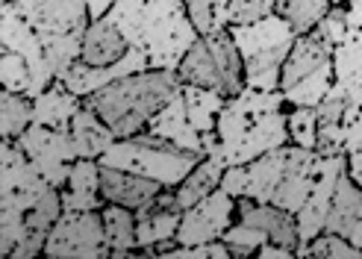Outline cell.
Listing matches in <instances>:
<instances>
[{"label": "cell", "mask_w": 362, "mask_h": 259, "mask_svg": "<svg viewBox=\"0 0 362 259\" xmlns=\"http://www.w3.org/2000/svg\"><path fill=\"white\" fill-rule=\"evenodd\" d=\"M283 91H262L245 86L227 98L215 133L224 147L227 165H247L274 147L288 144V113H283Z\"/></svg>", "instance_id": "obj_1"}, {"label": "cell", "mask_w": 362, "mask_h": 259, "mask_svg": "<svg viewBox=\"0 0 362 259\" xmlns=\"http://www.w3.org/2000/svg\"><path fill=\"white\" fill-rule=\"evenodd\" d=\"M110 18L127 45L148 53L151 68L177 71L189 47L201 39L186 0H115Z\"/></svg>", "instance_id": "obj_2"}, {"label": "cell", "mask_w": 362, "mask_h": 259, "mask_svg": "<svg viewBox=\"0 0 362 259\" xmlns=\"http://www.w3.org/2000/svg\"><path fill=\"white\" fill-rule=\"evenodd\" d=\"M180 86L183 83H180L177 71L148 68V71L127 74V77L103 86L95 95L83 98V103L92 106L112 127V133L118 139H127V136L144 133L151 118L177 95Z\"/></svg>", "instance_id": "obj_3"}, {"label": "cell", "mask_w": 362, "mask_h": 259, "mask_svg": "<svg viewBox=\"0 0 362 259\" xmlns=\"http://www.w3.org/2000/svg\"><path fill=\"white\" fill-rule=\"evenodd\" d=\"M50 189L57 186H50L42 177L18 142L4 139V147H0V253L4 256H12L21 238L24 215Z\"/></svg>", "instance_id": "obj_4"}, {"label": "cell", "mask_w": 362, "mask_h": 259, "mask_svg": "<svg viewBox=\"0 0 362 259\" xmlns=\"http://www.w3.org/2000/svg\"><path fill=\"white\" fill-rule=\"evenodd\" d=\"M230 35L245 59V86L280 91V74L292 53L298 33L283 15H268L253 24H233Z\"/></svg>", "instance_id": "obj_5"}, {"label": "cell", "mask_w": 362, "mask_h": 259, "mask_svg": "<svg viewBox=\"0 0 362 259\" xmlns=\"http://www.w3.org/2000/svg\"><path fill=\"white\" fill-rule=\"evenodd\" d=\"M201 159H204V154L183 151V147H177L174 142L144 130L139 136L115 139L112 147L98 162L110 165V168H124V171H133L141 177H151L165 189H177Z\"/></svg>", "instance_id": "obj_6"}, {"label": "cell", "mask_w": 362, "mask_h": 259, "mask_svg": "<svg viewBox=\"0 0 362 259\" xmlns=\"http://www.w3.org/2000/svg\"><path fill=\"white\" fill-rule=\"evenodd\" d=\"M177 77H180V83L215 88V91H221L224 98L239 95L245 88V59H242L236 42H233L230 27L201 35V39L189 47L183 62H180Z\"/></svg>", "instance_id": "obj_7"}, {"label": "cell", "mask_w": 362, "mask_h": 259, "mask_svg": "<svg viewBox=\"0 0 362 259\" xmlns=\"http://www.w3.org/2000/svg\"><path fill=\"white\" fill-rule=\"evenodd\" d=\"M45 256L53 259H106L112 256L103 233L100 209H62L50 227Z\"/></svg>", "instance_id": "obj_8"}, {"label": "cell", "mask_w": 362, "mask_h": 259, "mask_svg": "<svg viewBox=\"0 0 362 259\" xmlns=\"http://www.w3.org/2000/svg\"><path fill=\"white\" fill-rule=\"evenodd\" d=\"M18 147L30 156V162L42 171V177L57 189L68 186V177L74 162L80 159L71 127H45V124H30L21 136L15 139Z\"/></svg>", "instance_id": "obj_9"}, {"label": "cell", "mask_w": 362, "mask_h": 259, "mask_svg": "<svg viewBox=\"0 0 362 259\" xmlns=\"http://www.w3.org/2000/svg\"><path fill=\"white\" fill-rule=\"evenodd\" d=\"M236 212H239V200L227 195L224 189H215L201 203L183 209V221H180V230H177V245L218 242L230 230Z\"/></svg>", "instance_id": "obj_10"}, {"label": "cell", "mask_w": 362, "mask_h": 259, "mask_svg": "<svg viewBox=\"0 0 362 259\" xmlns=\"http://www.w3.org/2000/svg\"><path fill=\"white\" fill-rule=\"evenodd\" d=\"M24 21L42 35L47 45L57 35L83 33L88 27V6L86 0H12Z\"/></svg>", "instance_id": "obj_11"}, {"label": "cell", "mask_w": 362, "mask_h": 259, "mask_svg": "<svg viewBox=\"0 0 362 259\" xmlns=\"http://www.w3.org/2000/svg\"><path fill=\"white\" fill-rule=\"evenodd\" d=\"M348 171V156H324L321 159V171L318 180L310 192V197L303 200V207L298 209V233H300V245H310L318 233H324L327 224V215L333 207V195L339 186V177Z\"/></svg>", "instance_id": "obj_12"}, {"label": "cell", "mask_w": 362, "mask_h": 259, "mask_svg": "<svg viewBox=\"0 0 362 259\" xmlns=\"http://www.w3.org/2000/svg\"><path fill=\"white\" fill-rule=\"evenodd\" d=\"M321 154L315 147H298V144H288L286 151V171L283 180L277 186V195L271 203H277L280 209L298 215V209L303 207V200L310 197L318 171H321Z\"/></svg>", "instance_id": "obj_13"}, {"label": "cell", "mask_w": 362, "mask_h": 259, "mask_svg": "<svg viewBox=\"0 0 362 259\" xmlns=\"http://www.w3.org/2000/svg\"><path fill=\"white\" fill-rule=\"evenodd\" d=\"M165 189L159 186L156 180L141 177L124 168H110V165H100V195L106 203H118V207H130V209H141L151 207L153 197Z\"/></svg>", "instance_id": "obj_14"}, {"label": "cell", "mask_w": 362, "mask_h": 259, "mask_svg": "<svg viewBox=\"0 0 362 259\" xmlns=\"http://www.w3.org/2000/svg\"><path fill=\"white\" fill-rule=\"evenodd\" d=\"M348 9V33L341 45L333 47V71L339 88H362V0H351Z\"/></svg>", "instance_id": "obj_15"}, {"label": "cell", "mask_w": 362, "mask_h": 259, "mask_svg": "<svg viewBox=\"0 0 362 259\" xmlns=\"http://www.w3.org/2000/svg\"><path fill=\"white\" fill-rule=\"evenodd\" d=\"M148 133L168 139V142H174L177 147H183V151L204 154V133H201V130H194V124L189 121L186 100H183V86H180L177 95L151 118Z\"/></svg>", "instance_id": "obj_16"}, {"label": "cell", "mask_w": 362, "mask_h": 259, "mask_svg": "<svg viewBox=\"0 0 362 259\" xmlns=\"http://www.w3.org/2000/svg\"><path fill=\"white\" fill-rule=\"evenodd\" d=\"M239 218L253 227H259L268 236V242H274V245H286V248L300 245L298 218L292 212L280 209L277 203H257L250 197H239Z\"/></svg>", "instance_id": "obj_17"}, {"label": "cell", "mask_w": 362, "mask_h": 259, "mask_svg": "<svg viewBox=\"0 0 362 259\" xmlns=\"http://www.w3.org/2000/svg\"><path fill=\"white\" fill-rule=\"evenodd\" d=\"M127 50H130V45H127L124 33L118 30V24L112 21L110 15L98 18V21H88L86 35H83V53H80L83 62H88V65H112V62H118L124 57Z\"/></svg>", "instance_id": "obj_18"}, {"label": "cell", "mask_w": 362, "mask_h": 259, "mask_svg": "<svg viewBox=\"0 0 362 259\" xmlns=\"http://www.w3.org/2000/svg\"><path fill=\"white\" fill-rule=\"evenodd\" d=\"M65 209H103L106 200L100 195V162L98 159H77L71 168L68 186L62 189Z\"/></svg>", "instance_id": "obj_19"}, {"label": "cell", "mask_w": 362, "mask_h": 259, "mask_svg": "<svg viewBox=\"0 0 362 259\" xmlns=\"http://www.w3.org/2000/svg\"><path fill=\"white\" fill-rule=\"evenodd\" d=\"M71 136H74L77 154L83 159H100L106 151L112 147V142L118 139L112 133V127L106 124L92 106H80V113L71 118Z\"/></svg>", "instance_id": "obj_20"}, {"label": "cell", "mask_w": 362, "mask_h": 259, "mask_svg": "<svg viewBox=\"0 0 362 259\" xmlns=\"http://www.w3.org/2000/svg\"><path fill=\"white\" fill-rule=\"evenodd\" d=\"M333 62V50L324 45L315 33H306V35H298V42L288 53V59L283 65V74H280V91L295 86L298 80H303L306 74L318 71L321 65Z\"/></svg>", "instance_id": "obj_21"}, {"label": "cell", "mask_w": 362, "mask_h": 259, "mask_svg": "<svg viewBox=\"0 0 362 259\" xmlns=\"http://www.w3.org/2000/svg\"><path fill=\"white\" fill-rule=\"evenodd\" d=\"M286 151H288V144L274 147V151L262 154L259 159L247 162V189H245V197L257 200V203H271V200H274L277 186L283 180V171H286Z\"/></svg>", "instance_id": "obj_22"}, {"label": "cell", "mask_w": 362, "mask_h": 259, "mask_svg": "<svg viewBox=\"0 0 362 259\" xmlns=\"http://www.w3.org/2000/svg\"><path fill=\"white\" fill-rule=\"evenodd\" d=\"M183 209L177 207H141L136 209V238L139 248H156L162 242H177Z\"/></svg>", "instance_id": "obj_23"}, {"label": "cell", "mask_w": 362, "mask_h": 259, "mask_svg": "<svg viewBox=\"0 0 362 259\" xmlns=\"http://www.w3.org/2000/svg\"><path fill=\"white\" fill-rule=\"evenodd\" d=\"M83 98L68 91L62 80H57L50 88H45L39 98L33 100V124L45 127H71V118L80 113Z\"/></svg>", "instance_id": "obj_24"}, {"label": "cell", "mask_w": 362, "mask_h": 259, "mask_svg": "<svg viewBox=\"0 0 362 259\" xmlns=\"http://www.w3.org/2000/svg\"><path fill=\"white\" fill-rule=\"evenodd\" d=\"M103 215V233H106V245H110L112 256H144L136 253L133 248H139L136 238V209L130 207H118V203H106L100 209Z\"/></svg>", "instance_id": "obj_25"}, {"label": "cell", "mask_w": 362, "mask_h": 259, "mask_svg": "<svg viewBox=\"0 0 362 259\" xmlns=\"http://www.w3.org/2000/svg\"><path fill=\"white\" fill-rule=\"evenodd\" d=\"M224 168H227V165H224L221 159L204 156V159L192 168V174L174 189V192H177V207H180V209H189V207H194V203H201L204 197H209L215 189H221Z\"/></svg>", "instance_id": "obj_26"}, {"label": "cell", "mask_w": 362, "mask_h": 259, "mask_svg": "<svg viewBox=\"0 0 362 259\" xmlns=\"http://www.w3.org/2000/svg\"><path fill=\"white\" fill-rule=\"evenodd\" d=\"M359 215H362V186H356L354 177L345 171L339 177V186H336V195H333V207H330V215H327L324 230L339 233V236L348 238V233L356 224Z\"/></svg>", "instance_id": "obj_27"}, {"label": "cell", "mask_w": 362, "mask_h": 259, "mask_svg": "<svg viewBox=\"0 0 362 259\" xmlns=\"http://www.w3.org/2000/svg\"><path fill=\"white\" fill-rule=\"evenodd\" d=\"M183 100H186L189 121L194 124V130H201V133L215 130L221 109L227 103V98L221 95V91L204 88V86H192V83H183Z\"/></svg>", "instance_id": "obj_28"}, {"label": "cell", "mask_w": 362, "mask_h": 259, "mask_svg": "<svg viewBox=\"0 0 362 259\" xmlns=\"http://www.w3.org/2000/svg\"><path fill=\"white\" fill-rule=\"evenodd\" d=\"M333 83H336V71H333V62H327L318 71L306 74V77L298 80L295 86L283 88V98H286L288 106H318L324 98L330 95Z\"/></svg>", "instance_id": "obj_29"}, {"label": "cell", "mask_w": 362, "mask_h": 259, "mask_svg": "<svg viewBox=\"0 0 362 259\" xmlns=\"http://www.w3.org/2000/svg\"><path fill=\"white\" fill-rule=\"evenodd\" d=\"M330 9L333 0H277V15H283L298 35L313 33Z\"/></svg>", "instance_id": "obj_30"}, {"label": "cell", "mask_w": 362, "mask_h": 259, "mask_svg": "<svg viewBox=\"0 0 362 259\" xmlns=\"http://www.w3.org/2000/svg\"><path fill=\"white\" fill-rule=\"evenodd\" d=\"M30 124H33V98L4 88V95H0V133H4V139L15 142Z\"/></svg>", "instance_id": "obj_31"}, {"label": "cell", "mask_w": 362, "mask_h": 259, "mask_svg": "<svg viewBox=\"0 0 362 259\" xmlns=\"http://www.w3.org/2000/svg\"><path fill=\"white\" fill-rule=\"evenodd\" d=\"M295 253L298 256H315V259H359L362 248H356L345 236L324 230V233H318L313 238L310 245H298Z\"/></svg>", "instance_id": "obj_32"}, {"label": "cell", "mask_w": 362, "mask_h": 259, "mask_svg": "<svg viewBox=\"0 0 362 259\" xmlns=\"http://www.w3.org/2000/svg\"><path fill=\"white\" fill-rule=\"evenodd\" d=\"M83 33H68V35H57V39H50L45 45V65L50 68L53 77H62V74L74 65L80 59V53H83Z\"/></svg>", "instance_id": "obj_33"}, {"label": "cell", "mask_w": 362, "mask_h": 259, "mask_svg": "<svg viewBox=\"0 0 362 259\" xmlns=\"http://www.w3.org/2000/svg\"><path fill=\"white\" fill-rule=\"evenodd\" d=\"M318 109L315 106H292L288 109V142L298 147H315L318 142Z\"/></svg>", "instance_id": "obj_34"}, {"label": "cell", "mask_w": 362, "mask_h": 259, "mask_svg": "<svg viewBox=\"0 0 362 259\" xmlns=\"http://www.w3.org/2000/svg\"><path fill=\"white\" fill-rule=\"evenodd\" d=\"M0 80H4L6 91H18V95H30L33 86V68L24 57H18L12 50H0Z\"/></svg>", "instance_id": "obj_35"}, {"label": "cell", "mask_w": 362, "mask_h": 259, "mask_svg": "<svg viewBox=\"0 0 362 259\" xmlns=\"http://www.w3.org/2000/svg\"><path fill=\"white\" fill-rule=\"evenodd\" d=\"M268 242V236L247 224V221L239 218V224H230V230L224 233V245L230 248L233 256H250V253H259V248Z\"/></svg>", "instance_id": "obj_36"}, {"label": "cell", "mask_w": 362, "mask_h": 259, "mask_svg": "<svg viewBox=\"0 0 362 259\" xmlns=\"http://www.w3.org/2000/svg\"><path fill=\"white\" fill-rule=\"evenodd\" d=\"M277 12V0H230L227 6V18L230 27L233 24H253L262 21V18Z\"/></svg>", "instance_id": "obj_37"}, {"label": "cell", "mask_w": 362, "mask_h": 259, "mask_svg": "<svg viewBox=\"0 0 362 259\" xmlns=\"http://www.w3.org/2000/svg\"><path fill=\"white\" fill-rule=\"evenodd\" d=\"M186 9H189V18H192L194 30L201 35H209L215 30H227L221 24L218 4H215V0H186Z\"/></svg>", "instance_id": "obj_38"}, {"label": "cell", "mask_w": 362, "mask_h": 259, "mask_svg": "<svg viewBox=\"0 0 362 259\" xmlns=\"http://www.w3.org/2000/svg\"><path fill=\"white\" fill-rule=\"evenodd\" d=\"M313 33L333 50L336 45H341V39H345V33H348V9L345 6H333Z\"/></svg>", "instance_id": "obj_39"}, {"label": "cell", "mask_w": 362, "mask_h": 259, "mask_svg": "<svg viewBox=\"0 0 362 259\" xmlns=\"http://www.w3.org/2000/svg\"><path fill=\"white\" fill-rule=\"evenodd\" d=\"M345 136H348L345 124H321L318 127L315 151L321 156H341V154H345Z\"/></svg>", "instance_id": "obj_40"}, {"label": "cell", "mask_w": 362, "mask_h": 259, "mask_svg": "<svg viewBox=\"0 0 362 259\" xmlns=\"http://www.w3.org/2000/svg\"><path fill=\"white\" fill-rule=\"evenodd\" d=\"M221 189L233 197H245V189H247V165H227L224 168V177H221Z\"/></svg>", "instance_id": "obj_41"}, {"label": "cell", "mask_w": 362, "mask_h": 259, "mask_svg": "<svg viewBox=\"0 0 362 259\" xmlns=\"http://www.w3.org/2000/svg\"><path fill=\"white\" fill-rule=\"evenodd\" d=\"M345 130H348V136H345V154H356V151H362V109H359L356 118H354Z\"/></svg>", "instance_id": "obj_42"}, {"label": "cell", "mask_w": 362, "mask_h": 259, "mask_svg": "<svg viewBox=\"0 0 362 259\" xmlns=\"http://www.w3.org/2000/svg\"><path fill=\"white\" fill-rule=\"evenodd\" d=\"M259 256H262V259H292V256H298V253H295V248L265 242V245L259 248Z\"/></svg>", "instance_id": "obj_43"}, {"label": "cell", "mask_w": 362, "mask_h": 259, "mask_svg": "<svg viewBox=\"0 0 362 259\" xmlns=\"http://www.w3.org/2000/svg\"><path fill=\"white\" fill-rule=\"evenodd\" d=\"M86 6H88V18L98 21V18H106V15L112 12L115 0H86Z\"/></svg>", "instance_id": "obj_44"}, {"label": "cell", "mask_w": 362, "mask_h": 259, "mask_svg": "<svg viewBox=\"0 0 362 259\" xmlns=\"http://www.w3.org/2000/svg\"><path fill=\"white\" fill-rule=\"evenodd\" d=\"M345 156H348V174L354 177L356 186H362V151H356V154H345Z\"/></svg>", "instance_id": "obj_45"}, {"label": "cell", "mask_w": 362, "mask_h": 259, "mask_svg": "<svg viewBox=\"0 0 362 259\" xmlns=\"http://www.w3.org/2000/svg\"><path fill=\"white\" fill-rule=\"evenodd\" d=\"M333 6H341V0H333Z\"/></svg>", "instance_id": "obj_46"}]
</instances>
